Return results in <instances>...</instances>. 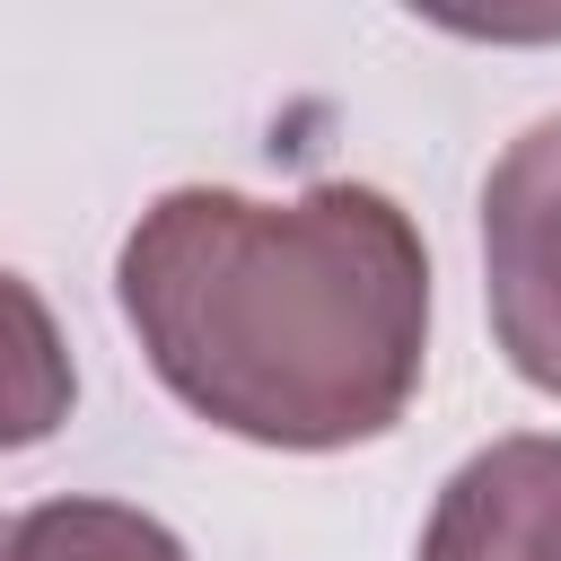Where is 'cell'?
<instances>
[{"instance_id": "5b68a950", "label": "cell", "mask_w": 561, "mask_h": 561, "mask_svg": "<svg viewBox=\"0 0 561 561\" xmlns=\"http://www.w3.org/2000/svg\"><path fill=\"white\" fill-rule=\"evenodd\" d=\"M0 561H184L175 526L123 500H44L0 535Z\"/></svg>"}, {"instance_id": "277c9868", "label": "cell", "mask_w": 561, "mask_h": 561, "mask_svg": "<svg viewBox=\"0 0 561 561\" xmlns=\"http://www.w3.org/2000/svg\"><path fill=\"white\" fill-rule=\"evenodd\" d=\"M79 403L70 377V342L53 324V307L35 298V280L0 272V456L9 447H44Z\"/></svg>"}, {"instance_id": "8992f818", "label": "cell", "mask_w": 561, "mask_h": 561, "mask_svg": "<svg viewBox=\"0 0 561 561\" xmlns=\"http://www.w3.org/2000/svg\"><path fill=\"white\" fill-rule=\"evenodd\" d=\"M0 535H9V526H0Z\"/></svg>"}, {"instance_id": "3957f363", "label": "cell", "mask_w": 561, "mask_h": 561, "mask_svg": "<svg viewBox=\"0 0 561 561\" xmlns=\"http://www.w3.org/2000/svg\"><path fill=\"white\" fill-rule=\"evenodd\" d=\"M421 561H561V438L517 430L465 456L421 526Z\"/></svg>"}, {"instance_id": "7a4b0ae2", "label": "cell", "mask_w": 561, "mask_h": 561, "mask_svg": "<svg viewBox=\"0 0 561 561\" xmlns=\"http://www.w3.org/2000/svg\"><path fill=\"white\" fill-rule=\"evenodd\" d=\"M482 298L508 368L561 403V114L526 123L482 175Z\"/></svg>"}, {"instance_id": "6da1fadb", "label": "cell", "mask_w": 561, "mask_h": 561, "mask_svg": "<svg viewBox=\"0 0 561 561\" xmlns=\"http://www.w3.org/2000/svg\"><path fill=\"white\" fill-rule=\"evenodd\" d=\"M114 298L158 386L254 447H359L421 394L430 245L377 184H307L289 202L175 184L131 219Z\"/></svg>"}]
</instances>
